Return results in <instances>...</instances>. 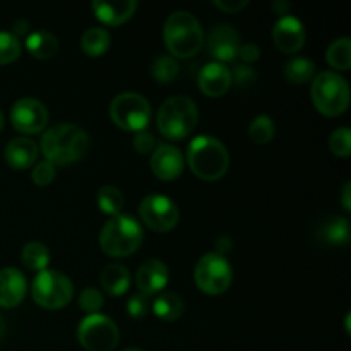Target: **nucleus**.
Masks as SVG:
<instances>
[{"mask_svg":"<svg viewBox=\"0 0 351 351\" xmlns=\"http://www.w3.org/2000/svg\"><path fill=\"white\" fill-rule=\"evenodd\" d=\"M38 147L53 167H67L86 156L89 136L74 123H58L43 134Z\"/></svg>","mask_w":351,"mask_h":351,"instance_id":"obj_1","label":"nucleus"},{"mask_svg":"<svg viewBox=\"0 0 351 351\" xmlns=\"http://www.w3.org/2000/svg\"><path fill=\"white\" fill-rule=\"evenodd\" d=\"M187 165L201 180L216 182L225 177L230 168L228 149L216 137L197 136L189 143Z\"/></svg>","mask_w":351,"mask_h":351,"instance_id":"obj_2","label":"nucleus"},{"mask_svg":"<svg viewBox=\"0 0 351 351\" xmlns=\"http://www.w3.org/2000/svg\"><path fill=\"white\" fill-rule=\"evenodd\" d=\"M165 47L173 58H189L197 55L204 43V33L197 17L189 10H175L163 26Z\"/></svg>","mask_w":351,"mask_h":351,"instance_id":"obj_3","label":"nucleus"},{"mask_svg":"<svg viewBox=\"0 0 351 351\" xmlns=\"http://www.w3.org/2000/svg\"><path fill=\"white\" fill-rule=\"evenodd\" d=\"M144 240L143 226L129 215L112 216L99 232V247L103 252L115 259L137 252Z\"/></svg>","mask_w":351,"mask_h":351,"instance_id":"obj_4","label":"nucleus"},{"mask_svg":"<svg viewBox=\"0 0 351 351\" xmlns=\"http://www.w3.org/2000/svg\"><path fill=\"white\" fill-rule=\"evenodd\" d=\"M197 105L189 96H171L158 110V130L170 141H182L191 136L197 127Z\"/></svg>","mask_w":351,"mask_h":351,"instance_id":"obj_5","label":"nucleus"},{"mask_svg":"<svg viewBox=\"0 0 351 351\" xmlns=\"http://www.w3.org/2000/svg\"><path fill=\"white\" fill-rule=\"evenodd\" d=\"M311 98L319 113L326 117H339L348 110L350 86L338 72H319L312 79Z\"/></svg>","mask_w":351,"mask_h":351,"instance_id":"obj_6","label":"nucleus"},{"mask_svg":"<svg viewBox=\"0 0 351 351\" xmlns=\"http://www.w3.org/2000/svg\"><path fill=\"white\" fill-rule=\"evenodd\" d=\"M31 297L34 304L47 311H58L71 304L74 297V287L72 281L60 271L45 269L38 273L31 283Z\"/></svg>","mask_w":351,"mask_h":351,"instance_id":"obj_7","label":"nucleus"},{"mask_svg":"<svg viewBox=\"0 0 351 351\" xmlns=\"http://www.w3.org/2000/svg\"><path fill=\"white\" fill-rule=\"evenodd\" d=\"M110 117L120 129L127 132H141L146 130L151 120V105L139 93H120L110 105Z\"/></svg>","mask_w":351,"mask_h":351,"instance_id":"obj_8","label":"nucleus"},{"mask_svg":"<svg viewBox=\"0 0 351 351\" xmlns=\"http://www.w3.org/2000/svg\"><path fill=\"white\" fill-rule=\"evenodd\" d=\"M194 280L199 290L206 295H221L230 288L233 280L232 264L218 252L204 254L197 261Z\"/></svg>","mask_w":351,"mask_h":351,"instance_id":"obj_9","label":"nucleus"},{"mask_svg":"<svg viewBox=\"0 0 351 351\" xmlns=\"http://www.w3.org/2000/svg\"><path fill=\"white\" fill-rule=\"evenodd\" d=\"M77 341L86 351H113L120 341V331L106 315L91 314L79 322Z\"/></svg>","mask_w":351,"mask_h":351,"instance_id":"obj_10","label":"nucleus"},{"mask_svg":"<svg viewBox=\"0 0 351 351\" xmlns=\"http://www.w3.org/2000/svg\"><path fill=\"white\" fill-rule=\"evenodd\" d=\"M139 216L144 225L156 233H168L177 226L180 213L177 204L167 195L149 194L141 201Z\"/></svg>","mask_w":351,"mask_h":351,"instance_id":"obj_11","label":"nucleus"},{"mask_svg":"<svg viewBox=\"0 0 351 351\" xmlns=\"http://www.w3.org/2000/svg\"><path fill=\"white\" fill-rule=\"evenodd\" d=\"M10 123L14 129L26 136L40 134L48 125V110L40 99L21 98L10 108Z\"/></svg>","mask_w":351,"mask_h":351,"instance_id":"obj_12","label":"nucleus"},{"mask_svg":"<svg viewBox=\"0 0 351 351\" xmlns=\"http://www.w3.org/2000/svg\"><path fill=\"white\" fill-rule=\"evenodd\" d=\"M185 168V158L177 146L160 144L151 153V171L163 182L177 180Z\"/></svg>","mask_w":351,"mask_h":351,"instance_id":"obj_13","label":"nucleus"},{"mask_svg":"<svg viewBox=\"0 0 351 351\" xmlns=\"http://www.w3.org/2000/svg\"><path fill=\"white\" fill-rule=\"evenodd\" d=\"M307 33L300 19L293 16H283L273 27V41L280 51L287 55L298 53L304 48Z\"/></svg>","mask_w":351,"mask_h":351,"instance_id":"obj_14","label":"nucleus"},{"mask_svg":"<svg viewBox=\"0 0 351 351\" xmlns=\"http://www.w3.org/2000/svg\"><path fill=\"white\" fill-rule=\"evenodd\" d=\"M242 45L239 31L230 24H219L209 33L208 50L209 55L219 64L232 62L239 55V48Z\"/></svg>","mask_w":351,"mask_h":351,"instance_id":"obj_15","label":"nucleus"},{"mask_svg":"<svg viewBox=\"0 0 351 351\" xmlns=\"http://www.w3.org/2000/svg\"><path fill=\"white\" fill-rule=\"evenodd\" d=\"M168 281H170V273H168L167 264L160 259H147L137 269L136 285L139 288V293L146 297L163 291Z\"/></svg>","mask_w":351,"mask_h":351,"instance_id":"obj_16","label":"nucleus"},{"mask_svg":"<svg viewBox=\"0 0 351 351\" xmlns=\"http://www.w3.org/2000/svg\"><path fill=\"white\" fill-rule=\"evenodd\" d=\"M232 84V71L219 62H211V64L204 65V69L199 74V89L208 98H219L225 93H228Z\"/></svg>","mask_w":351,"mask_h":351,"instance_id":"obj_17","label":"nucleus"},{"mask_svg":"<svg viewBox=\"0 0 351 351\" xmlns=\"http://www.w3.org/2000/svg\"><path fill=\"white\" fill-rule=\"evenodd\" d=\"M27 291V281L16 267L0 269V307L14 308L24 300Z\"/></svg>","mask_w":351,"mask_h":351,"instance_id":"obj_18","label":"nucleus"},{"mask_svg":"<svg viewBox=\"0 0 351 351\" xmlns=\"http://www.w3.org/2000/svg\"><path fill=\"white\" fill-rule=\"evenodd\" d=\"M91 9L98 21H101L105 26H120L136 14L137 2L136 0H113V2L95 0L91 3Z\"/></svg>","mask_w":351,"mask_h":351,"instance_id":"obj_19","label":"nucleus"},{"mask_svg":"<svg viewBox=\"0 0 351 351\" xmlns=\"http://www.w3.org/2000/svg\"><path fill=\"white\" fill-rule=\"evenodd\" d=\"M40 154V147L29 137H16V139L9 141L5 146V156L7 165L14 170H27V168L34 167Z\"/></svg>","mask_w":351,"mask_h":351,"instance_id":"obj_20","label":"nucleus"},{"mask_svg":"<svg viewBox=\"0 0 351 351\" xmlns=\"http://www.w3.org/2000/svg\"><path fill=\"white\" fill-rule=\"evenodd\" d=\"M99 281H101V287L106 293L112 295V297H120V295H123L127 290H129V285H130L129 269H127L123 264L112 263L108 264V266L103 267Z\"/></svg>","mask_w":351,"mask_h":351,"instance_id":"obj_21","label":"nucleus"},{"mask_svg":"<svg viewBox=\"0 0 351 351\" xmlns=\"http://www.w3.org/2000/svg\"><path fill=\"white\" fill-rule=\"evenodd\" d=\"M151 311H153L154 315H156L158 319H161V321L173 322L184 315L185 304L177 293L165 291V293H161L160 297H156L151 302Z\"/></svg>","mask_w":351,"mask_h":351,"instance_id":"obj_22","label":"nucleus"},{"mask_svg":"<svg viewBox=\"0 0 351 351\" xmlns=\"http://www.w3.org/2000/svg\"><path fill=\"white\" fill-rule=\"evenodd\" d=\"M26 50L29 51L31 57L48 60L57 55L58 40L55 38V34L48 33V31H34L26 38Z\"/></svg>","mask_w":351,"mask_h":351,"instance_id":"obj_23","label":"nucleus"},{"mask_svg":"<svg viewBox=\"0 0 351 351\" xmlns=\"http://www.w3.org/2000/svg\"><path fill=\"white\" fill-rule=\"evenodd\" d=\"M283 75L291 84H305L315 77V64L307 57H293L283 65Z\"/></svg>","mask_w":351,"mask_h":351,"instance_id":"obj_24","label":"nucleus"},{"mask_svg":"<svg viewBox=\"0 0 351 351\" xmlns=\"http://www.w3.org/2000/svg\"><path fill=\"white\" fill-rule=\"evenodd\" d=\"M51 254L48 247L41 242H27L21 250V261L29 271L41 273L48 267Z\"/></svg>","mask_w":351,"mask_h":351,"instance_id":"obj_25","label":"nucleus"},{"mask_svg":"<svg viewBox=\"0 0 351 351\" xmlns=\"http://www.w3.org/2000/svg\"><path fill=\"white\" fill-rule=\"evenodd\" d=\"M81 48L88 57H101L110 48V33L105 27H89L81 36Z\"/></svg>","mask_w":351,"mask_h":351,"instance_id":"obj_26","label":"nucleus"},{"mask_svg":"<svg viewBox=\"0 0 351 351\" xmlns=\"http://www.w3.org/2000/svg\"><path fill=\"white\" fill-rule=\"evenodd\" d=\"M326 60L336 69V72L350 71L351 67V40L348 36L338 38L329 45L328 51H326Z\"/></svg>","mask_w":351,"mask_h":351,"instance_id":"obj_27","label":"nucleus"},{"mask_svg":"<svg viewBox=\"0 0 351 351\" xmlns=\"http://www.w3.org/2000/svg\"><path fill=\"white\" fill-rule=\"evenodd\" d=\"M96 202H98L99 211L110 216H117L122 213L123 206H125V197H123L122 191L119 187L105 185V187H101L98 191Z\"/></svg>","mask_w":351,"mask_h":351,"instance_id":"obj_28","label":"nucleus"},{"mask_svg":"<svg viewBox=\"0 0 351 351\" xmlns=\"http://www.w3.org/2000/svg\"><path fill=\"white\" fill-rule=\"evenodd\" d=\"M321 237L329 245H346L350 242V221L343 216L332 218L324 225Z\"/></svg>","mask_w":351,"mask_h":351,"instance_id":"obj_29","label":"nucleus"},{"mask_svg":"<svg viewBox=\"0 0 351 351\" xmlns=\"http://www.w3.org/2000/svg\"><path fill=\"white\" fill-rule=\"evenodd\" d=\"M274 134H276V129H274V122L271 117L259 115L250 122L249 137L252 143L259 144V146L269 144L274 139Z\"/></svg>","mask_w":351,"mask_h":351,"instance_id":"obj_30","label":"nucleus"},{"mask_svg":"<svg viewBox=\"0 0 351 351\" xmlns=\"http://www.w3.org/2000/svg\"><path fill=\"white\" fill-rule=\"evenodd\" d=\"M178 72H180L178 62L171 55H160L151 65V74L161 84H168V82L173 81Z\"/></svg>","mask_w":351,"mask_h":351,"instance_id":"obj_31","label":"nucleus"},{"mask_svg":"<svg viewBox=\"0 0 351 351\" xmlns=\"http://www.w3.org/2000/svg\"><path fill=\"white\" fill-rule=\"evenodd\" d=\"M21 41L9 31H0V65L12 64L21 55Z\"/></svg>","mask_w":351,"mask_h":351,"instance_id":"obj_32","label":"nucleus"},{"mask_svg":"<svg viewBox=\"0 0 351 351\" xmlns=\"http://www.w3.org/2000/svg\"><path fill=\"white\" fill-rule=\"evenodd\" d=\"M329 149L335 156L348 158L351 153V130L348 127H339L329 137Z\"/></svg>","mask_w":351,"mask_h":351,"instance_id":"obj_33","label":"nucleus"},{"mask_svg":"<svg viewBox=\"0 0 351 351\" xmlns=\"http://www.w3.org/2000/svg\"><path fill=\"white\" fill-rule=\"evenodd\" d=\"M79 307L88 315L99 314L103 307V293L95 287H88L79 293Z\"/></svg>","mask_w":351,"mask_h":351,"instance_id":"obj_34","label":"nucleus"},{"mask_svg":"<svg viewBox=\"0 0 351 351\" xmlns=\"http://www.w3.org/2000/svg\"><path fill=\"white\" fill-rule=\"evenodd\" d=\"M55 175H57V171H55L53 165L45 160L41 163L34 165L33 171H31V180L38 187H47L55 180Z\"/></svg>","mask_w":351,"mask_h":351,"instance_id":"obj_35","label":"nucleus"},{"mask_svg":"<svg viewBox=\"0 0 351 351\" xmlns=\"http://www.w3.org/2000/svg\"><path fill=\"white\" fill-rule=\"evenodd\" d=\"M151 311L149 297L143 293H134L132 297L127 300V314L132 319H144Z\"/></svg>","mask_w":351,"mask_h":351,"instance_id":"obj_36","label":"nucleus"},{"mask_svg":"<svg viewBox=\"0 0 351 351\" xmlns=\"http://www.w3.org/2000/svg\"><path fill=\"white\" fill-rule=\"evenodd\" d=\"M134 149L139 154H149L153 153L154 147H156V141H154V136L147 130H141V132H136V137L132 141Z\"/></svg>","mask_w":351,"mask_h":351,"instance_id":"obj_37","label":"nucleus"},{"mask_svg":"<svg viewBox=\"0 0 351 351\" xmlns=\"http://www.w3.org/2000/svg\"><path fill=\"white\" fill-rule=\"evenodd\" d=\"M232 77L239 88H247L257 81V72L250 65H239L235 67V72H232Z\"/></svg>","mask_w":351,"mask_h":351,"instance_id":"obj_38","label":"nucleus"},{"mask_svg":"<svg viewBox=\"0 0 351 351\" xmlns=\"http://www.w3.org/2000/svg\"><path fill=\"white\" fill-rule=\"evenodd\" d=\"M213 5L223 12L237 14L249 5V0H213Z\"/></svg>","mask_w":351,"mask_h":351,"instance_id":"obj_39","label":"nucleus"},{"mask_svg":"<svg viewBox=\"0 0 351 351\" xmlns=\"http://www.w3.org/2000/svg\"><path fill=\"white\" fill-rule=\"evenodd\" d=\"M237 57L242 58L247 64H252V62H257L261 57V48L257 47L256 43H243L240 45L239 55Z\"/></svg>","mask_w":351,"mask_h":351,"instance_id":"obj_40","label":"nucleus"},{"mask_svg":"<svg viewBox=\"0 0 351 351\" xmlns=\"http://www.w3.org/2000/svg\"><path fill=\"white\" fill-rule=\"evenodd\" d=\"M271 9H273L274 14H278V16L283 17V16H288V12H290L291 5L287 2V0H276V2H274L273 5H271Z\"/></svg>","mask_w":351,"mask_h":351,"instance_id":"obj_41","label":"nucleus"},{"mask_svg":"<svg viewBox=\"0 0 351 351\" xmlns=\"http://www.w3.org/2000/svg\"><path fill=\"white\" fill-rule=\"evenodd\" d=\"M27 31H29V23H27V21L19 19L16 24H14V33H12V34H14V36H16V38L26 36Z\"/></svg>","mask_w":351,"mask_h":351,"instance_id":"obj_42","label":"nucleus"},{"mask_svg":"<svg viewBox=\"0 0 351 351\" xmlns=\"http://www.w3.org/2000/svg\"><path fill=\"white\" fill-rule=\"evenodd\" d=\"M351 182H346L345 184V189H343L341 192V202H343V208L346 209V211H351Z\"/></svg>","mask_w":351,"mask_h":351,"instance_id":"obj_43","label":"nucleus"},{"mask_svg":"<svg viewBox=\"0 0 351 351\" xmlns=\"http://www.w3.org/2000/svg\"><path fill=\"white\" fill-rule=\"evenodd\" d=\"M5 329H7L5 321H3V317H2V315H0V338H2V336H3V332H5Z\"/></svg>","mask_w":351,"mask_h":351,"instance_id":"obj_44","label":"nucleus"},{"mask_svg":"<svg viewBox=\"0 0 351 351\" xmlns=\"http://www.w3.org/2000/svg\"><path fill=\"white\" fill-rule=\"evenodd\" d=\"M3 123H5V117H3L2 110H0V132L3 130Z\"/></svg>","mask_w":351,"mask_h":351,"instance_id":"obj_45","label":"nucleus"},{"mask_svg":"<svg viewBox=\"0 0 351 351\" xmlns=\"http://www.w3.org/2000/svg\"><path fill=\"white\" fill-rule=\"evenodd\" d=\"M123 351H144V350H139V348H127V350H123Z\"/></svg>","mask_w":351,"mask_h":351,"instance_id":"obj_46","label":"nucleus"}]
</instances>
